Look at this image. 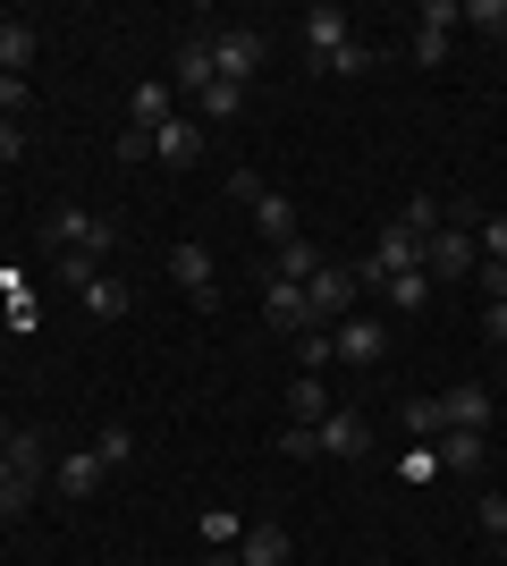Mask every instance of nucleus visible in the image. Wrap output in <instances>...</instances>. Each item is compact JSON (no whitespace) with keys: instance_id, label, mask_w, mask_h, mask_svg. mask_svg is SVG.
<instances>
[{"instance_id":"17","label":"nucleus","mask_w":507,"mask_h":566,"mask_svg":"<svg viewBox=\"0 0 507 566\" xmlns=\"http://www.w3.org/2000/svg\"><path fill=\"white\" fill-rule=\"evenodd\" d=\"M432 457H440V473H483V431H440L432 440Z\"/></svg>"},{"instance_id":"25","label":"nucleus","mask_w":507,"mask_h":566,"mask_svg":"<svg viewBox=\"0 0 507 566\" xmlns=\"http://www.w3.org/2000/svg\"><path fill=\"white\" fill-rule=\"evenodd\" d=\"M389 305H398V313H423V305H432V271H398V280H389Z\"/></svg>"},{"instance_id":"33","label":"nucleus","mask_w":507,"mask_h":566,"mask_svg":"<svg viewBox=\"0 0 507 566\" xmlns=\"http://www.w3.org/2000/svg\"><path fill=\"white\" fill-rule=\"evenodd\" d=\"M94 280H102V262H94V254H60V287H76V296H85Z\"/></svg>"},{"instance_id":"22","label":"nucleus","mask_w":507,"mask_h":566,"mask_svg":"<svg viewBox=\"0 0 507 566\" xmlns=\"http://www.w3.org/2000/svg\"><path fill=\"white\" fill-rule=\"evenodd\" d=\"M271 271L305 287V280H314V271H321V245H314V237H296V245H279V262H271Z\"/></svg>"},{"instance_id":"8","label":"nucleus","mask_w":507,"mask_h":566,"mask_svg":"<svg viewBox=\"0 0 507 566\" xmlns=\"http://www.w3.org/2000/svg\"><path fill=\"white\" fill-rule=\"evenodd\" d=\"M330 338H338V364H381V355H389V331L372 322V313H347Z\"/></svg>"},{"instance_id":"27","label":"nucleus","mask_w":507,"mask_h":566,"mask_svg":"<svg viewBox=\"0 0 507 566\" xmlns=\"http://www.w3.org/2000/svg\"><path fill=\"white\" fill-rule=\"evenodd\" d=\"M440 220H448V203H440V195H414L406 212H398V229H406V237H432Z\"/></svg>"},{"instance_id":"37","label":"nucleus","mask_w":507,"mask_h":566,"mask_svg":"<svg viewBox=\"0 0 507 566\" xmlns=\"http://www.w3.org/2000/svg\"><path fill=\"white\" fill-rule=\"evenodd\" d=\"M330 76H372V43H347V51L330 60Z\"/></svg>"},{"instance_id":"19","label":"nucleus","mask_w":507,"mask_h":566,"mask_svg":"<svg viewBox=\"0 0 507 566\" xmlns=\"http://www.w3.org/2000/svg\"><path fill=\"white\" fill-rule=\"evenodd\" d=\"M398 431H406L414 449H432L440 431H448V415H440V398H406V406H398Z\"/></svg>"},{"instance_id":"13","label":"nucleus","mask_w":507,"mask_h":566,"mask_svg":"<svg viewBox=\"0 0 507 566\" xmlns=\"http://www.w3.org/2000/svg\"><path fill=\"white\" fill-rule=\"evenodd\" d=\"M178 111V85H169V76H145V85H136V94H127V127H161V118Z\"/></svg>"},{"instance_id":"12","label":"nucleus","mask_w":507,"mask_h":566,"mask_svg":"<svg viewBox=\"0 0 507 566\" xmlns=\"http://www.w3.org/2000/svg\"><path fill=\"white\" fill-rule=\"evenodd\" d=\"M254 237H263V245H271V254H279V245H296V237H305V229H296V203H288V195H254Z\"/></svg>"},{"instance_id":"40","label":"nucleus","mask_w":507,"mask_h":566,"mask_svg":"<svg viewBox=\"0 0 507 566\" xmlns=\"http://www.w3.org/2000/svg\"><path fill=\"white\" fill-rule=\"evenodd\" d=\"M279 449L288 457H321V440H314V423H296V431H279Z\"/></svg>"},{"instance_id":"35","label":"nucleus","mask_w":507,"mask_h":566,"mask_svg":"<svg viewBox=\"0 0 507 566\" xmlns=\"http://www.w3.org/2000/svg\"><path fill=\"white\" fill-rule=\"evenodd\" d=\"M94 449H102V465H127V457H136V431H119V423H110V431L94 440Z\"/></svg>"},{"instance_id":"20","label":"nucleus","mask_w":507,"mask_h":566,"mask_svg":"<svg viewBox=\"0 0 507 566\" xmlns=\"http://www.w3.org/2000/svg\"><path fill=\"white\" fill-rule=\"evenodd\" d=\"M9 473L43 491V473H51V457H43V431H9Z\"/></svg>"},{"instance_id":"46","label":"nucleus","mask_w":507,"mask_h":566,"mask_svg":"<svg viewBox=\"0 0 507 566\" xmlns=\"http://www.w3.org/2000/svg\"><path fill=\"white\" fill-rule=\"evenodd\" d=\"M0 25H18V18H9V9H0Z\"/></svg>"},{"instance_id":"1","label":"nucleus","mask_w":507,"mask_h":566,"mask_svg":"<svg viewBox=\"0 0 507 566\" xmlns=\"http://www.w3.org/2000/svg\"><path fill=\"white\" fill-rule=\"evenodd\" d=\"M51 237H60V245H68V254H110V245H119V220H102L94 203H60V212H51Z\"/></svg>"},{"instance_id":"5","label":"nucleus","mask_w":507,"mask_h":566,"mask_svg":"<svg viewBox=\"0 0 507 566\" xmlns=\"http://www.w3.org/2000/svg\"><path fill=\"white\" fill-rule=\"evenodd\" d=\"M448 25H465L457 9H448V0H423V9H414V69H440V60H448Z\"/></svg>"},{"instance_id":"29","label":"nucleus","mask_w":507,"mask_h":566,"mask_svg":"<svg viewBox=\"0 0 507 566\" xmlns=\"http://www.w3.org/2000/svg\"><path fill=\"white\" fill-rule=\"evenodd\" d=\"M237 542H245V524L229 507H203V549H237Z\"/></svg>"},{"instance_id":"31","label":"nucleus","mask_w":507,"mask_h":566,"mask_svg":"<svg viewBox=\"0 0 507 566\" xmlns=\"http://www.w3.org/2000/svg\"><path fill=\"white\" fill-rule=\"evenodd\" d=\"M25 507H34V482H18V473H9V449H0V516H25Z\"/></svg>"},{"instance_id":"18","label":"nucleus","mask_w":507,"mask_h":566,"mask_svg":"<svg viewBox=\"0 0 507 566\" xmlns=\"http://www.w3.org/2000/svg\"><path fill=\"white\" fill-rule=\"evenodd\" d=\"M237 566H288V524H245Z\"/></svg>"},{"instance_id":"38","label":"nucleus","mask_w":507,"mask_h":566,"mask_svg":"<svg viewBox=\"0 0 507 566\" xmlns=\"http://www.w3.org/2000/svg\"><path fill=\"white\" fill-rule=\"evenodd\" d=\"M18 111H34V94H25V76H0V118H18Z\"/></svg>"},{"instance_id":"43","label":"nucleus","mask_w":507,"mask_h":566,"mask_svg":"<svg viewBox=\"0 0 507 566\" xmlns=\"http://www.w3.org/2000/svg\"><path fill=\"white\" fill-rule=\"evenodd\" d=\"M203 566H237V549H212V558H203Z\"/></svg>"},{"instance_id":"4","label":"nucleus","mask_w":507,"mask_h":566,"mask_svg":"<svg viewBox=\"0 0 507 566\" xmlns=\"http://www.w3.org/2000/svg\"><path fill=\"white\" fill-rule=\"evenodd\" d=\"M474 229H448V220H440L432 237H423V271H432V280H474Z\"/></svg>"},{"instance_id":"45","label":"nucleus","mask_w":507,"mask_h":566,"mask_svg":"<svg viewBox=\"0 0 507 566\" xmlns=\"http://www.w3.org/2000/svg\"><path fill=\"white\" fill-rule=\"evenodd\" d=\"M499 389H507V347H499Z\"/></svg>"},{"instance_id":"24","label":"nucleus","mask_w":507,"mask_h":566,"mask_svg":"<svg viewBox=\"0 0 507 566\" xmlns=\"http://www.w3.org/2000/svg\"><path fill=\"white\" fill-rule=\"evenodd\" d=\"M194 111H203V118H237V111H245V85H229V76H212V85L194 94Z\"/></svg>"},{"instance_id":"26","label":"nucleus","mask_w":507,"mask_h":566,"mask_svg":"<svg viewBox=\"0 0 507 566\" xmlns=\"http://www.w3.org/2000/svg\"><path fill=\"white\" fill-rule=\"evenodd\" d=\"M457 18L474 25L483 43H507V0H474V9H457Z\"/></svg>"},{"instance_id":"6","label":"nucleus","mask_w":507,"mask_h":566,"mask_svg":"<svg viewBox=\"0 0 507 566\" xmlns=\"http://www.w3.org/2000/svg\"><path fill=\"white\" fill-rule=\"evenodd\" d=\"M203 43H212V69L220 76H229V85H245V76H254V69H263V34H245V25H229V34H203Z\"/></svg>"},{"instance_id":"10","label":"nucleus","mask_w":507,"mask_h":566,"mask_svg":"<svg viewBox=\"0 0 507 566\" xmlns=\"http://www.w3.org/2000/svg\"><path fill=\"white\" fill-rule=\"evenodd\" d=\"M440 415H448V431H490V380H457V389H440Z\"/></svg>"},{"instance_id":"11","label":"nucleus","mask_w":507,"mask_h":566,"mask_svg":"<svg viewBox=\"0 0 507 566\" xmlns=\"http://www.w3.org/2000/svg\"><path fill=\"white\" fill-rule=\"evenodd\" d=\"M314 440H321V457H363V449H372V423H363V415H347V406H330Z\"/></svg>"},{"instance_id":"34","label":"nucleus","mask_w":507,"mask_h":566,"mask_svg":"<svg viewBox=\"0 0 507 566\" xmlns=\"http://www.w3.org/2000/svg\"><path fill=\"white\" fill-rule=\"evenodd\" d=\"M474 516H483V533H490V542H507V499H499V491H483V499H474Z\"/></svg>"},{"instance_id":"14","label":"nucleus","mask_w":507,"mask_h":566,"mask_svg":"<svg viewBox=\"0 0 507 566\" xmlns=\"http://www.w3.org/2000/svg\"><path fill=\"white\" fill-rule=\"evenodd\" d=\"M102 473H110V465H102V449H76V457H60L51 491H60V499H94V491H102Z\"/></svg>"},{"instance_id":"44","label":"nucleus","mask_w":507,"mask_h":566,"mask_svg":"<svg viewBox=\"0 0 507 566\" xmlns=\"http://www.w3.org/2000/svg\"><path fill=\"white\" fill-rule=\"evenodd\" d=\"M9 431H18V423H9V415H0V449H9Z\"/></svg>"},{"instance_id":"42","label":"nucleus","mask_w":507,"mask_h":566,"mask_svg":"<svg viewBox=\"0 0 507 566\" xmlns=\"http://www.w3.org/2000/svg\"><path fill=\"white\" fill-rule=\"evenodd\" d=\"M483 331H490V347H507V305H490V313H483Z\"/></svg>"},{"instance_id":"28","label":"nucleus","mask_w":507,"mask_h":566,"mask_svg":"<svg viewBox=\"0 0 507 566\" xmlns=\"http://www.w3.org/2000/svg\"><path fill=\"white\" fill-rule=\"evenodd\" d=\"M474 254H483V262H507V212H483V220H474Z\"/></svg>"},{"instance_id":"23","label":"nucleus","mask_w":507,"mask_h":566,"mask_svg":"<svg viewBox=\"0 0 507 566\" xmlns=\"http://www.w3.org/2000/svg\"><path fill=\"white\" fill-rule=\"evenodd\" d=\"M34 69V25H0V76Z\"/></svg>"},{"instance_id":"7","label":"nucleus","mask_w":507,"mask_h":566,"mask_svg":"<svg viewBox=\"0 0 507 566\" xmlns=\"http://www.w3.org/2000/svg\"><path fill=\"white\" fill-rule=\"evenodd\" d=\"M263 313H271V331H288V338L314 331V305H305V287L279 280V271H263Z\"/></svg>"},{"instance_id":"9","label":"nucleus","mask_w":507,"mask_h":566,"mask_svg":"<svg viewBox=\"0 0 507 566\" xmlns=\"http://www.w3.org/2000/svg\"><path fill=\"white\" fill-rule=\"evenodd\" d=\"M347 25H356V18H347V9H330V0H321V9H305V51H314L321 69H330L338 51L356 43V34H347Z\"/></svg>"},{"instance_id":"36","label":"nucleus","mask_w":507,"mask_h":566,"mask_svg":"<svg viewBox=\"0 0 507 566\" xmlns=\"http://www.w3.org/2000/svg\"><path fill=\"white\" fill-rule=\"evenodd\" d=\"M474 287H483L490 305H507V262H474Z\"/></svg>"},{"instance_id":"16","label":"nucleus","mask_w":507,"mask_h":566,"mask_svg":"<svg viewBox=\"0 0 507 566\" xmlns=\"http://www.w3.org/2000/svg\"><path fill=\"white\" fill-rule=\"evenodd\" d=\"M212 43H203V34H187V43H178V60H169V85H178V94H203V85H212Z\"/></svg>"},{"instance_id":"39","label":"nucleus","mask_w":507,"mask_h":566,"mask_svg":"<svg viewBox=\"0 0 507 566\" xmlns=\"http://www.w3.org/2000/svg\"><path fill=\"white\" fill-rule=\"evenodd\" d=\"M119 161H152V136H145V127H119Z\"/></svg>"},{"instance_id":"32","label":"nucleus","mask_w":507,"mask_h":566,"mask_svg":"<svg viewBox=\"0 0 507 566\" xmlns=\"http://www.w3.org/2000/svg\"><path fill=\"white\" fill-rule=\"evenodd\" d=\"M296 364H305V373H321V364H338V338H330V331H305V338H296Z\"/></svg>"},{"instance_id":"15","label":"nucleus","mask_w":507,"mask_h":566,"mask_svg":"<svg viewBox=\"0 0 507 566\" xmlns=\"http://www.w3.org/2000/svg\"><path fill=\"white\" fill-rule=\"evenodd\" d=\"M152 161H203V127L169 111L161 127H152Z\"/></svg>"},{"instance_id":"41","label":"nucleus","mask_w":507,"mask_h":566,"mask_svg":"<svg viewBox=\"0 0 507 566\" xmlns=\"http://www.w3.org/2000/svg\"><path fill=\"white\" fill-rule=\"evenodd\" d=\"M25 153V136H18V118H0V161H18Z\"/></svg>"},{"instance_id":"3","label":"nucleus","mask_w":507,"mask_h":566,"mask_svg":"<svg viewBox=\"0 0 507 566\" xmlns=\"http://www.w3.org/2000/svg\"><path fill=\"white\" fill-rule=\"evenodd\" d=\"M169 280L187 287V305H203V313L220 305V271H212V245H194V237H187V245H169Z\"/></svg>"},{"instance_id":"21","label":"nucleus","mask_w":507,"mask_h":566,"mask_svg":"<svg viewBox=\"0 0 507 566\" xmlns=\"http://www.w3.org/2000/svg\"><path fill=\"white\" fill-rule=\"evenodd\" d=\"M288 415H296V423H321V415H330V389H321V373H296V380H288Z\"/></svg>"},{"instance_id":"30","label":"nucleus","mask_w":507,"mask_h":566,"mask_svg":"<svg viewBox=\"0 0 507 566\" xmlns=\"http://www.w3.org/2000/svg\"><path fill=\"white\" fill-rule=\"evenodd\" d=\"M85 313H94V322H119V313H127V287L119 280H94V287H85Z\"/></svg>"},{"instance_id":"2","label":"nucleus","mask_w":507,"mask_h":566,"mask_svg":"<svg viewBox=\"0 0 507 566\" xmlns=\"http://www.w3.org/2000/svg\"><path fill=\"white\" fill-rule=\"evenodd\" d=\"M356 271H347V262H321L314 280H305V305H314V331H338V322H347V313H356Z\"/></svg>"}]
</instances>
